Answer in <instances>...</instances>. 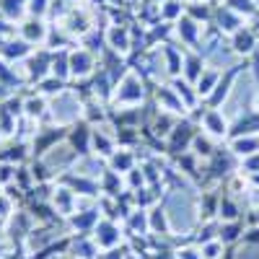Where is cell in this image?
<instances>
[{"mask_svg": "<svg viewBox=\"0 0 259 259\" xmlns=\"http://www.w3.org/2000/svg\"><path fill=\"white\" fill-rule=\"evenodd\" d=\"M251 47V36L249 34H239L236 36V50H249Z\"/></svg>", "mask_w": 259, "mask_h": 259, "instance_id": "277c9868", "label": "cell"}, {"mask_svg": "<svg viewBox=\"0 0 259 259\" xmlns=\"http://www.w3.org/2000/svg\"><path fill=\"white\" fill-rule=\"evenodd\" d=\"M24 34H26L31 41H34V39H41V36H45V26H41L39 21H31V24L24 26Z\"/></svg>", "mask_w": 259, "mask_h": 259, "instance_id": "6da1fadb", "label": "cell"}, {"mask_svg": "<svg viewBox=\"0 0 259 259\" xmlns=\"http://www.w3.org/2000/svg\"><path fill=\"white\" fill-rule=\"evenodd\" d=\"M29 11L34 13V16H41L47 11V0H31V6H29Z\"/></svg>", "mask_w": 259, "mask_h": 259, "instance_id": "3957f363", "label": "cell"}, {"mask_svg": "<svg viewBox=\"0 0 259 259\" xmlns=\"http://www.w3.org/2000/svg\"><path fill=\"white\" fill-rule=\"evenodd\" d=\"M55 73H60V75L65 73V55H60V57L55 60Z\"/></svg>", "mask_w": 259, "mask_h": 259, "instance_id": "5b68a950", "label": "cell"}, {"mask_svg": "<svg viewBox=\"0 0 259 259\" xmlns=\"http://www.w3.org/2000/svg\"><path fill=\"white\" fill-rule=\"evenodd\" d=\"M70 65H73V70L75 73H85V70H89V55H75L73 60H70Z\"/></svg>", "mask_w": 259, "mask_h": 259, "instance_id": "7a4b0ae2", "label": "cell"}]
</instances>
